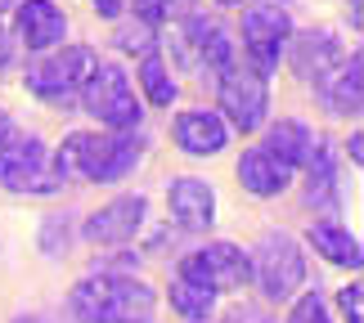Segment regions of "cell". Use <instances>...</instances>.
I'll list each match as a JSON object with an SVG mask.
<instances>
[{
    "mask_svg": "<svg viewBox=\"0 0 364 323\" xmlns=\"http://www.w3.org/2000/svg\"><path fill=\"white\" fill-rule=\"evenodd\" d=\"M63 180L86 185H122L144 162V135L139 131H73L54 148Z\"/></svg>",
    "mask_w": 364,
    "mask_h": 323,
    "instance_id": "1",
    "label": "cell"
},
{
    "mask_svg": "<svg viewBox=\"0 0 364 323\" xmlns=\"http://www.w3.org/2000/svg\"><path fill=\"white\" fill-rule=\"evenodd\" d=\"M158 310V292L135 274L95 270L68 292V314L77 323H149Z\"/></svg>",
    "mask_w": 364,
    "mask_h": 323,
    "instance_id": "2",
    "label": "cell"
},
{
    "mask_svg": "<svg viewBox=\"0 0 364 323\" xmlns=\"http://www.w3.org/2000/svg\"><path fill=\"white\" fill-rule=\"evenodd\" d=\"M95 67H100V50L68 45L63 40V45H54V50H41L36 63H27L23 86H27V94H36V99L50 104V108H73Z\"/></svg>",
    "mask_w": 364,
    "mask_h": 323,
    "instance_id": "3",
    "label": "cell"
},
{
    "mask_svg": "<svg viewBox=\"0 0 364 323\" xmlns=\"http://www.w3.org/2000/svg\"><path fill=\"white\" fill-rule=\"evenodd\" d=\"M63 185H68L63 166L41 135L14 131L5 144H0V189L27 193V198H50V193H59Z\"/></svg>",
    "mask_w": 364,
    "mask_h": 323,
    "instance_id": "4",
    "label": "cell"
},
{
    "mask_svg": "<svg viewBox=\"0 0 364 323\" xmlns=\"http://www.w3.org/2000/svg\"><path fill=\"white\" fill-rule=\"evenodd\" d=\"M247 256H252V283L261 288L265 301L284 305L306 288V247L288 229H265Z\"/></svg>",
    "mask_w": 364,
    "mask_h": 323,
    "instance_id": "5",
    "label": "cell"
},
{
    "mask_svg": "<svg viewBox=\"0 0 364 323\" xmlns=\"http://www.w3.org/2000/svg\"><path fill=\"white\" fill-rule=\"evenodd\" d=\"M81 112L100 126V131H139L144 121V104L135 94V81L122 72L117 63H100L90 81L81 86Z\"/></svg>",
    "mask_w": 364,
    "mask_h": 323,
    "instance_id": "6",
    "label": "cell"
},
{
    "mask_svg": "<svg viewBox=\"0 0 364 323\" xmlns=\"http://www.w3.org/2000/svg\"><path fill=\"white\" fill-rule=\"evenodd\" d=\"M292 40V13L279 0H261V5L243 9V59L257 77H270L288 54Z\"/></svg>",
    "mask_w": 364,
    "mask_h": 323,
    "instance_id": "7",
    "label": "cell"
},
{
    "mask_svg": "<svg viewBox=\"0 0 364 323\" xmlns=\"http://www.w3.org/2000/svg\"><path fill=\"white\" fill-rule=\"evenodd\" d=\"M216 112L225 117L230 131L257 135L270 121V81L257 77L252 67H225L216 90Z\"/></svg>",
    "mask_w": 364,
    "mask_h": 323,
    "instance_id": "8",
    "label": "cell"
},
{
    "mask_svg": "<svg viewBox=\"0 0 364 323\" xmlns=\"http://www.w3.org/2000/svg\"><path fill=\"white\" fill-rule=\"evenodd\" d=\"M176 270L189 274V278H198V283L212 288L216 297H225V292H243L252 283V256L239 243H230V238H216V243H203V247L185 251Z\"/></svg>",
    "mask_w": 364,
    "mask_h": 323,
    "instance_id": "9",
    "label": "cell"
},
{
    "mask_svg": "<svg viewBox=\"0 0 364 323\" xmlns=\"http://www.w3.org/2000/svg\"><path fill=\"white\" fill-rule=\"evenodd\" d=\"M144 220H149L144 193H117V198H108L104 207H95V212L81 220V238H86L90 247H126V243L139 238Z\"/></svg>",
    "mask_w": 364,
    "mask_h": 323,
    "instance_id": "10",
    "label": "cell"
},
{
    "mask_svg": "<svg viewBox=\"0 0 364 323\" xmlns=\"http://www.w3.org/2000/svg\"><path fill=\"white\" fill-rule=\"evenodd\" d=\"M216 212H220V198L203 175H176L166 185V216H171L176 229L207 234L216 224Z\"/></svg>",
    "mask_w": 364,
    "mask_h": 323,
    "instance_id": "11",
    "label": "cell"
},
{
    "mask_svg": "<svg viewBox=\"0 0 364 323\" xmlns=\"http://www.w3.org/2000/svg\"><path fill=\"white\" fill-rule=\"evenodd\" d=\"M180 54H185L198 72H216L220 77L225 67H234V40H230V32L216 18H207V13L185 18V32H180Z\"/></svg>",
    "mask_w": 364,
    "mask_h": 323,
    "instance_id": "12",
    "label": "cell"
},
{
    "mask_svg": "<svg viewBox=\"0 0 364 323\" xmlns=\"http://www.w3.org/2000/svg\"><path fill=\"white\" fill-rule=\"evenodd\" d=\"M171 139L189 158H216V153L230 148V126L216 108H185L171 121Z\"/></svg>",
    "mask_w": 364,
    "mask_h": 323,
    "instance_id": "13",
    "label": "cell"
},
{
    "mask_svg": "<svg viewBox=\"0 0 364 323\" xmlns=\"http://www.w3.org/2000/svg\"><path fill=\"white\" fill-rule=\"evenodd\" d=\"M14 32L27 50H54L68 40V13L54 0H18L14 5Z\"/></svg>",
    "mask_w": 364,
    "mask_h": 323,
    "instance_id": "14",
    "label": "cell"
},
{
    "mask_svg": "<svg viewBox=\"0 0 364 323\" xmlns=\"http://www.w3.org/2000/svg\"><path fill=\"white\" fill-rule=\"evenodd\" d=\"M288 50H292V72H297L301 81H311V86L319 90L328 81V72L346 59V50H342V40L333 36V32H292L288 40Z\"/></svg>",
    "mask_w": 364,
    "mask_h": 323,
    "instance_id": "15",
    "label": "cell"
},
{
    "mask_svg": "<svg viewBox=\"0 0 364 323\" xmlns=\"http://www.w3.org/2000/svg\"><path fill=\"white\" fill-rule=\"evenodd\" d=\"M234 171H239L243 193H252V198H279V193H288L292 180H297V171H292V166H284L270 148H261V144L243 148V158H239V166H234Z\"/></svg>",
    "mask_w": 364,
    "mask_h": 323,
    "instance_id": "16",
    "label": "cell"
},
{
    "mask_svg": "<svg viewBox=\"0 0 364 323\" xmlns=\"http://www.w3.org/2000/svg\"><path fill=\"white\" fill-rule=\"evenodd\" d=\"M301 247H311L319 261H328V265H338V270H360L364 265V247H360V238L346 229L342 220H315L311 229H306V243Z\"/></svg>",
    "mask_w": 364,
    "mask_h": 323,
    "instance_id": "17",
    "label": "cell"
},
{
    "mask_svg": "<svg viewBox=\"0 0 364 323\" xmlns=\"http://www.w3.org/2000/svg\"><path fill=\"white\" fill-rule=\"evenodd\" d=\"M301 171H306V207L333 216L342 207V189H338V158L328 153L324 139H315V148H311Z\"/></svg>",
    "mask_w": 364,
    "mask_h": 323,
    "instance_id": "18",
    "label": "cell"
},
{
    "mask_svg": "<svg viewBox=\"0 0 364 323\" xmlns=\"http://www.w3.org/2000/svg\"><path fill=\"white\" fill-rule=\"evenodd\" d=\"M360 86H364V54L351 50V54H346V59L328 72V81H324L315 94L324 99L328 112H338V117H355V112H360Z\"/></svg>",
    "mask_w": 364,
    "mask_h": 323,
    "instance_id": "19",
    "label": "cell"
},
{
    "mask_svg": "<svg viewBox=\"0 0 364 323\" xmlns=\"http://www.w3.org/2000/svg\"><path fill=\"white\" fill-rule=\"evenodd\" d=\"M261 131H265L261 148H270L284 166L301 171L306 158H311V148H315V131H311V126H306L301 117H279V121H265Z\"/></svg>",
    "mask_w": 364,
    "mask_h": 323,
    "instance_id": "20",
    "label": "cell"
},
{
    "mask_svg": "<svg viewBox=\"0 0 364 323\" xmlns=\"http://www.w3.org/2000/svg\"><path fill=\"white\" fill-rule=\"evenodd\" d=\"M166 301H171V310L185 319V323H207L216 310V292L212 288H203L198 278H189V274H171V288H166Z\"/></svg>",
    "mask_w": 364,
    "mask_h": 323,
    "instance_id": "21",
    "label": "cell"
},
{
    "mask_svg": "<svg viewBox=\"0 0 364 323\" xmlns=\"http://www.w3.org/2000/svg\"><path fill=\"white\" fill-rule=\"evenodd\" d=\"M135 86L144 90V99L153 108H171L180 99V86H176V77H171V67H166V59L158 50H149V54H139V63H135Z\"/></svg>",
    "mask_w": 364,
    "mask_h": 323,
    "instance_id": "22",
    "label": "cell"
},
{
    "mask_svg": "<svg viewBox=\"0 0 364 323\" xmlns=\"http://www.w3.org/2000/svg\"><path fill=\"white\" fill-rule=\"evenodd\" d=\"M284 323H338V319H333L328 301L319 297V292H297L292 305H288V319Z\"/></svg>",
    "mask_w": 364,
    "mask_h": 323,
    "instance_id": "23",
    "label": "cell"
},
{
    "mask_svg": "<svg viewBox=\"0 0 364 323\" xmlns=\"http://www.w3.org/2000/svg\"><path fill=\"white\" fill-rule=\"evenodd\" d=\"M68 247H73V220L46 216V224H41V251H46V256H63Z\"/></svg>",
    "mask_w": 364,
    "mask_h": 323,
    "instance_id": "24",
    "label": "cell"
},
{
    "mask_svg": "<svg viewBox=\"0 0 364 323\" xmlns=\"http://www.w3.org/2000/svg\"><path fill=\"white\" fill-rule=\"evenodd\" d=\"M117 45H122L126 54H149V50H158V45H153V27L139 23V18L117 27Z\"/></svg>",
    "mask_w": 364,
    "mask_h": 323,
    "instance_id": "25",
    "label": "cell"
},
{
    "mask_svg": "<svg viewBox=\"0 0 364 323\" xmlns=\"http://www.w3.org/2000/svg\"><path fill=\"white\" fill-rule=\"evenodd\" d=\"M338 314H342V323H364V288H360V278H351L346 288H338Z\"/></svg>",
    "mask_w": 364,
    "mask_h": 323,
    "instance_id": "26",
    "label": "cell"
},
{
    "mask_svg": "<svg viewBox=\"0 0 364 323\" xmlns=\"http://www.w3.org/2000/svg\"><path fill=\"white\" fill-rule=\"evenodd\" d=\"M126 5L135 9V18L139 23H149V27H158L171 18V0H126Z\"/></svg>",
    "mask_w": 364,
    "mask_h": 323,
    "instance_id": "27",
    "label": "cell"
},
{
    "mask_svg": "<svg viewBox=\"0 0 364 323\" xmlns=\"http://www.w3.org/2000/svg\"><path fill=\"white\" fill-rule=\"evenodd\" d=\"M95 5V13H100V18H108V23H117L122 13H126V0H90Z\"/></svg>",
    "mask_w": 364,
    "mask_h": 323,
    "instance_id": "28",
    "label": "cell"
},
{
    "mask_svg": "<svg viewBox=\"0 0 364 323\" xmlns=\"http://www.w3.org/2000/svg\"><path fill=\"white\" fill-rule=\"evenodd\" d=\"M346 158H351V166H364V131L355 126L351 139H346Z\"/></svg>",
    "mask_w": 364,
    "mask_h": 323,
    "instance_id": "29",
    "label": "cell"
},
{
    "mask_svg": "<svg viewBox=\"0 0 364 323\" xmlns=\"http://www.w3.org/2000/svg\"><path fill=\"white\" fill-rule=\"evenodd\" d=\"M14 63V40H9V32H5V23H0V72Z\"/></svg>",
    "mask_w": 364,
    "mask_h": 323,
    "instance_id": "30",
    "label": "cell"
},
{
    "mask_svg": "<svg viewBox=\"0 0 364 323\" xmlns=\"http://www.w3.org/2000/svg\"><path fill=\"white\" fill-rule=\"evenodd\" d=\"M14 135V117H9V112L5 108H0V144H5V139Z\"/></svg>",
    "mask_w": 364,
    "mask_h": 323,
    "instance_id": "31",
    "label": "cell"
},
{
    "mask_svg": "<svg viewBox=\"0 0 364 323\" xmlns=\"http://www.w3.org/2000/svg\"><path fill=\"white\" fill-rule=\"evenodd\" d=\"M14 323H50V319H41V314H18Z\"/></svg>",
    "mask_w": 364,
    "mask_h": 323,
    "instance_id": "32",
    "label": "cell"
},
{
    "mask_svg": "<svg viewBox=\"0 0 364 323\" xmlns=\"http://www.w3.org/2000/svg\"><path fill=\"white\" fill-rule=\"evenodd\" d=\"M216 5H225V9H239V5H243V0H216Z\"/></svg>",
    "mask_w": 364,
    "mask_h": 323,
    "instance_id": "33",
    "label": "cell"
},
{
    "mask_svg": "<svg viewBox=\"0 0 364 323\" xmlns=\"http://www.w3.org/2000/svg\"><path fill=\"white\" fill-rule=\"evenodd\" d=\"M14 5H18V0H0V13H5V9H14Z\"/></svg>",
    "mask_w": 364,
    "mask_h": 323,
    "instance_id": "34",
    "label": "cell"
},
{
    "mask_svg": "<svg viewBox=\"0 0 364 323\" xmlns=\"http://www.w3.org/2000/svg\"><path fill=\"white\" fill-rule=\"evenodd\" d=\"M279 5H284V0H279Z\"/></svg>",
    "mask_w": 364,
    "mask_h": 323,
    "instance_id": "35",
    "label": "cell"
}]
</instances>
